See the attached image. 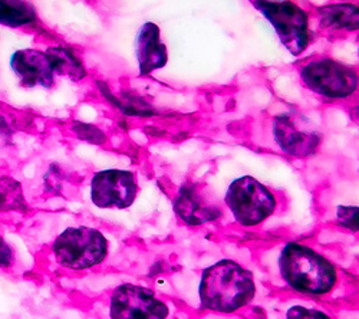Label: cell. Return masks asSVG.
I'll list each match as a JSON object with an SVG mask.
<instances>
[{"instance_id":"10","label":"cell","mask_w":359,"mask_h":319,"mask_svg":"<svg viewBox=\"0 0 359 319\" xmlns=\"http://www.w3.org/2000/svg\"><path fill=\"white\" fill-rule=\"evenodd\" d=\"M11 68L23 88L43 86L49 90L55 85L56 74L50 57L45 50L20 49L11 57Z\"/></svg>"},{"instance_id":"7","label":"cell","mask_w":359,"mask_h":319,"mask_svg":"<svg viewBox=\"0 0 359 319\" xmlns=\"http://www.w3.org/2000/svg\"><path fill=\"white\" fill-rule=\"evenodd\" d=\"M168 305L151 289L134 283H123L109 295L111 319H167Z\"/></svg>"},{"instance_id":"5","label":"cell","mask_w":359,"mask_h":319,"mask_svg":"<svg viewBox=\"0 0 359 319\" xmlns=\"http://www.w3.org/2000/svg\"><path fill=\"white\" fill-rule=\"evenodd\" d=\"M301 81L308 90L326 100H345L359 88L355 68L331 57H319L301 68Z\"/></svg>"},{"instance_id":"2","label":"cell","mask_w":359,"mask_h":319,"mask_svg":"<svg viewBox=\"0 0 359 319\" xmlns=\"http://www.w3.org/2000/svg\"><path fill=\"white\" fill-rule=\"evenodd\" d=\"M256 295L250 271L234 260L223 259L208 266L200 280L198 298L203 309L217 313H234L246 308Z\"/></svg>"},{"instance_id":"13","label":"cell","mask_w":359,"mask_h":319,"mask_svg":"<svg viewBox=\"0 0 359 319\" xmlns=\"http://www.w3.org/2000/svg\"><path fill=\"white\" fill-rule=\"evenodd\" d=\"M0 25L13 29H39L41 18L31 2L0 0Z\"/></svg>"},{"instance_id":"1","label":"cell","mask_w":359,"mask_h":319,"mask_svg":"<svg viewBox=\"0 0 359 319\" xmlns=\"http://www.w3.org/2000/svg\"><path fill=\"white\" fill-rule=\"evenodd\" d=\"M278 269L287 287L302 295H329L339 282L338 268L331 260L297 242H289L280 249Z\"/></svg>"},{"instance_id":"6","label":"cell","mask_w":359,"mask_h":319,"mask_svg":"<svg viewBox=\"0 0 359 319\" xmlns=\"http://www.w3.org/2000/svg\"><path fill=\"white\" fill-rule=\"evenodd\" d=\"M252 5L273 26L282 45L299 56L311 42L309 15L293 2H252Z\"/></svg>"},{"instance_id":"22","label":"cell","mask_w":359,"mask_h":319,"mask_svg":"<svg viewBox=\"0 0 359 319\" xmlns=\"http://www.w3.org/2000/svg\"><path fill=\"white\" fill-rule=\"evenodd\" d=\"M351 118L353 120V123H356L359 125V107H356L351 111Z\"/></svg>"},{"instance_id":"11","label":"cell","mask_w":359,"mask_h":319,"mask_svg":"<svg viewBox=\"0 0 359 319\" xmlns=\"http://www.w3.org/2000/svg\"><path fill=\"white\" fill-rule=\"evenodd\" d=\"M135 53L141 76L165 67L168 52L161 39L160 27L156 23L147 22L138 29L135 36Z\"/></svg>"},{"instance_id":"3","label":"cell","mask_w":359,"mask_h":319,"mask_svg":"<svg viewBox=\"0 0 359 319\" xmlns=\"http://www.w3.org/2000/svg\"><path fill=\"white\" fill-rule=\"evenodd\" d=\"M108 250L109 245L104 233L88 226L65 229L50 245L55 262L71 271H86L101 265Z\"/></svg>"},{"instance_id":"9","label":"cell","mask_w":359,"mask_h":319,"mask_svg":"<svg viewBox=\"0 0 359 319\" xmlns=\"http://www.w3.org/2000/svg\"><path fill=\"white\" fill-rule=\"evenodd\" d=\"M272 133L279 149L296 158L313 156L322 141L320 133L306 128L305 124L297 123L287 114H282L273 120Z\"/></svg>"},{"instance_id":"12","label":"cell","mask_w":359,"mask_h":319,"mask_svg":"<svg viewBox=\"0 0 359 319\" xmlns=\"http://www.w3.org/2000/svg\"><path fill=\"white\" fill-rule=\"evenodd\" d=\"M174 212L189 226H200L222 216V210L212 205L208 198L198 191L196 184H186L178 190L174 198Z\"/></svg>"},{"instance_id":"16","label":"cell","mask_w":359,"mask_h":319,"mask_svg":"<svg viewBox=\"0 0 359 319\" xmlns=\"http://www.w3.org/2000/svg\"><path fill=\"white\" fill-rule=\"evenodd\" d=\"M25 208L26 201L23 197L22 186L11 177H0V212H23Z\"/></svg>"},{"instance_id":"8","label":"cell","mask_w":359,"mask_h":319,"mask_svg":"<svg viewBox=\"0 0 359 319\" xmlns=\"http://www.w3.org/2000/svg\"><path fill=\"white\" fill-rule=\"evenodd\" d=\"M137 194L135 176L127 170L98 171L91 180V200L100 209H128Z\"/></svg>"},{"instance_id":"15","label":"cell","mask_w":359,"mask_h":319,"mask_svg":"<svg viewBox=\"0 0 359 319\" xmlns=\"http://www.w3.org/2000/svg\"><path fill=\"white\" fill-rule=\"evenodd\" d=\"M50 57L56 76H64L74 81L85 78L86 72L79 57L67 46H50L45 50Z\"/></svg>"},{"instance_id":"21","label":"cell","mask_w":359,"mask_h":319,"mask_svg":"<svg viewBox=\"0 0 359 319\" xmlns=\"http://www.w3.org/2000/svg\"><path fill=\"white\" fill-rule=\"evenodd\" d=\"M12 137H13L12 127L9 125V123L6 121V118L4 117V115L0 114V147L9 144Z\"/></svg>"},{"instance_id":"18","label":"cell","mask_w":359,"mask_h":319,"mask_svg":"<svg viewBox=\"0 0 359 319\" xmlns=\"http://www.w3.org/2000/svg\"><path fill=\"white\" fill-rule=\"evenodd\" d=\"M286 319H332V318L323 311L302 306V305H294L286 311Z\"/></svg>"},{"instance_id":"19","label":"cell","mask_w":359,"mask_h":319,"mask_svg":"<svg viewBox=\"0 0 359 319\" xmlns=\"http://www.w3.org/2000/svg\"><path fill=\"white\" fill-rule=\"evenodd\" d=\"M16 264H18L16 252L2 236H0V269L13 271Z\"/></svg>"},{"instance_id":"20","label":"cell","mask_w":359,"mask_h":319,"mask_svg":"<svg viewBox=\"0 0 359 319\" xmlns=\"http://www.w3.org/2000/svg\"><path fill=\"white\" fill-rule=\"evenodd\" d=\"M75 134L79 137V138H83V140H88L89 142H95V144H100L104 141V134L93 127V125H86V124H76L75 125Z\"/></svg>"},{"instance_id":"4","label":"cell","mask_w":359,"mask_h":319,"mask_svg":"<svg viewBox=\"0 0 359 319\" xmlns=\"http://www.w3.org/2000/svg\"><path fill=\"white\" fill-rule=\"evenodd\" d=\"M224 201L234 220L243 227H255L276 210V197L250 176L236 179L227 189Z\"/></svg>"},{"instance_id":"14","label":"cell","mask_w":359,"mask_h":319,"mask_svg":"<svg viewBox=\"0 0 359 319\" xmlns=\"http://www.w3.org/2000/svg\"><path fill=\"white\" fill-rule=\"evenodd\" d=\"M320 23L331 31L353 32L359 29V6L335 4L318 9Z\"/></svg>"},{"instance_id":"17","label":"cell","mask_w":359,"mask_h":319,"mask_svg":"<svg viewBox=\"0 0 359 319\" xmlns=\"http://www.w3.org/2000/svg\"><path fill=\"white\" fill-rule=\"evenodd\" d=\"M337 223L351 231H359V206H337Z\"/></svg>"}]
</instances>
